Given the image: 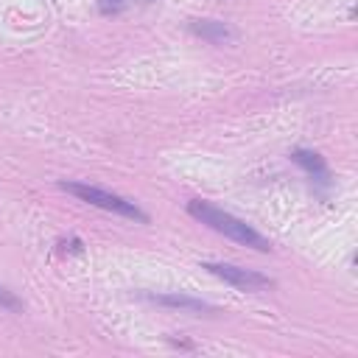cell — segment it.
<instances>
[{"label": "cell", "instance_id": "1", "mask_svg": "<svg viewBox=\"0 0 358 358\" xmlns=\"http://www.w3.org/2000/svg\"><path fill=\"white\" fill-rule=\"evenodd\" d=\"M187 213H190L196 221L207 224L210 229H215V232L232 238L235 243H243V246L257 249V252H271V241H268L266 235H260V232L252 229L246 221L235 218L232 213H227V210H221V207H215V204H210V201H204V199L187 201Z\"/></svg>", "mask_w": 358, "mask_h": 358}, {"label": "cell", "instance_id": "2", "mask_svg": "<svg viewBox=\"0 0 358 358\" xmlns=\"http://www.w3.org/2000/svg\"><path fill=\"white\" fill-rule=\"evenodd\" d=\"M62 187L67 193H73L76 199L87 201V204H95L101 210H109V213H117V215H126V218H134L140 224H148V215L129 199L117 196V193H109L103 187H95V185H87V182H62Z\"/></svg>", "mask_w": 358, "mask_h": 358}, {"label": "cell", "instance_id": "3", "mask_svg": "<svg viewBox=\"0 0 358 358\" xmlns=\"http://www.w3.org/2000/svg\"><path fill=\"white\" fill-rule=\"evenodd\" d=\"M201 268H207L210 274L221 277L224 282L241 288V291H266L274 285L271 277L255 271V268H243V266H235V263H204Z\"/></svg>", "mask_w": 358, "mask_h": 358}, {"label": "cell", "instance_id": "4", "mask_svg": "<svg viewBox=\"0 0 358 358\" xmlns=\"http://www.w3.org/2000/svg\"><path fill=\"white\" fill-rule=\"evenodd\" d=\"M190 31L196 34V36H201L204 42H213V45H229V42H235V31L227 25V22H221V20H190Z\"/></svg>", "mask_w": 358, "mask_h": 358}, {"label": "cell", "instance_id": "5", "mask_svg": "<svg viewBox=\"0 0 358 358\" xmlns=\"http://www.w3.org/2000/svg\"><path fill=\"white\" fill-rule=\"evenodd\" d=\"M148 299L157 302V305L179 308V310H190V313H207V310H213V305H207L201 299H193V296H185V294H148Z\"/></svg>", "mask_w": 358, "mask_h": 358}, {"label": "cell", "instance_id": "6", "mask_svg": "<svg viewBox=\"0 0 358 358\" xmlns=\"http://www.w3.org/2000/svg\"><path fill=\"white\" fill-rule=\"evenodd\" d=\"M291 159L296 162V165H302L316 182H322V185H327V165H324V159L316 154V151H308V148H296L294 154H291Z\"/></svg>", "mask_w": 358, "mask_h": 358}, {"label": "cell", "instance_id": "7", "mask_svg": "<svg viewBox=\"0 0 358 358\" xmlns=\"http://www.w3.org/2000/svg\"><path fill=\"white\" fill-rule=\"evenodd\" d=\"M0 308H3V310H14V313H20L25 305H22V299H20L14 291H8L6 285H0Z\"/></svg>", "mask_w": 358, "mask_h": 358}, {"label": "cell", "instance_id": "8", "mask_svg": "<svg viewBox=\"0 0 358 358\" xmlns=\"http://www.w3.org/2000/svg\"><path fill=\"white\" fill-rule=\"evenodd\" d=\"M98 8L101 14H117L126 8V0H98Z\"/></svg>", "mask_w": 358, "mask_h": 358}]
</instances>
